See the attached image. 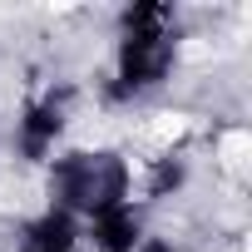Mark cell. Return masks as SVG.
I'll return each instance as SVG.
<instances>
[{
	"label": "cell",
	"mask_w": 252,
	"mask_h": 252,
	"mask_svg": "<svg viewBox=\"0 0 252 252\" xmlns=\"http://www.w3.org/2000/svg\"><path fill=\"white\" fill-rule=\"evenodd\" d=\"M55 188H60L64 203L99 218V213L119 208L124 188H129V173H124V163L114 154H74L55 168Z\"/></svg>",
	"instance_id": "6da1fadb"
},
{
	"label": "cell",
	"mask_w": 252,
	"mask_h": 252,
	"mask_svg": "<svg viewBox=\"0 0 252 252\" xmlns=\"http://www.w3.org/2000/svg\"><path fill=\"white\" fill-rule=\"evenodd\" d=\"M94 237H99V247H104V252H134L139 218L119 203V208H109V213H99V218H94Z\"/></svg>",
	"instance_id": "277c9868"
},
{
	"label": "cell",
	"mask_w": 252,
	"mask_h": 252,
	"mask_svg": "<svg viewBox=\"0 0 252 252\" xmlns=\"http://www.w3.org/2000/svg\"><path fill=\"white\" fill-rule=\"evenodd\" d=\"M168 60H173V40L168 35H129V40H124V55H119L124 89L158 84L163 69H168Z\"/></svg>",
	"instance_id": "7a4b0ae2"
},
{
	"label": "cell",
	"mask_w": 252,
	"mask_h": 252,
	"mask_svg": "<svg viewBox=\"0 0 252 252\" xmlns=\"http://www.w3.org/2000/svg\"><path fill=\"white\" fill-rule=\"evenodd\" d=\"M178 178H183V173H178L173 163H163V168H158V178H154V193H163V188H173Z\"/></svg>",
	"instance_id": "52a82bcc"
},
{
	"label": "cell",
	"mask_w": 252,
	"mask_h": 252,
	"mask_svg": "<svg viewBox=\"0 0 252 252\" xmlns=\"http://www.w3.org/2000/svg\"><path fill=\"white\" fill-rule=\"evenodd\" d=\"M168 5H134L124 10V30L129 35H168Z\"/></svg>",
	"instance_id": "8992f818"
},
{
	"label": "cell",
	"mask_w": 252,
	"mask_h": 252,
	"mask_svg": "<svg viewBox=\"0 0 252 252\" xmlns=\"http://www.w3.org/2000/svg\"><path fill=\"white\" fill-rule=\"evenodd\" d=\"M60 124H64V119H60V104H55V99H50V104H40V109H30V119H25V149H30L35 158H40V154H45V144L60 134Z\"/></svg>",
	"instance_id": "5b68a950"
},
{
	"label": "cell",
	"mask_w": 252,
	"mask_h": 252,
	"mask_svg": "<svg viewBox=\"0 0 252 252\" xmlns=\"http://www.w3.org/2000/svg\"><path fill=\"white\" fill-rule=\"evenodd\" d=\"M74 247V222L64 213H45L25 227V252H69Z\"/></svg>",
	"instance_id": "3957f363"
},
{
	"label": "cell",
	"mask_w": 252,
	"mask_h": 252,
	"mask_svg": "<svg viewBox=\"0 0 252 252\" xmlns=\"http://www.w3.org/2000/svg\"><path fill=\"white\" fill-rule=\"evenodd\" d=\"M139 252H173V247H163V242H144Z\"/></svg>",
	"instance_id": "ba28073f"
}]
</instances>
